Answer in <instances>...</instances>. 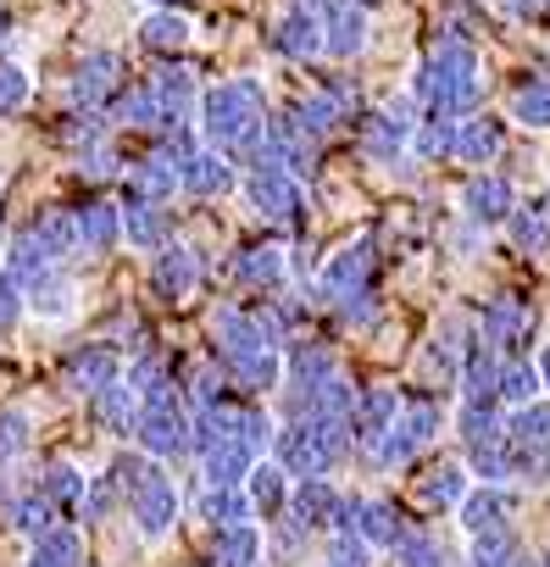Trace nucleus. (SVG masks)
I'll return each mask as SVG.
<instances>
[{
  "label": "nucleus",
  "mask_w": 550,
  "mask_h": 567,
  "mask_svg": "<svg viewBox=\"0 0 550 567\" xmlns=\"http://www.w3.org/2000/svg\"><path fill=\"white\" fill-rule=\"evenodd\" d=\"M112 473L123 478V506H128L134 528H139L145 539H162V534L178 523V489H173V478H167L151 456H123Z\"/></svg>",
  "instance_id": "f257e3e1"
},
{
  "label": "nucleus",
  "mask_w": 550,
  "mask_h": 567,
  "mask_svg": "<svg viewBox=\"0 0 550 567\" xmlns=\"http://www.w3.org/2000/svg\"><path fill=\"white\" fill-rule=\"evenodd\" d=\"M206 134L217 145H256L267 128H261V90L245 79V84H217L206 95Z\"/></svg>",
  "instance_id": "f03ea898"
},
{
  "label": "nucleus",
  "mask_w": 550,
  "mask_h": 567,
  "mask_svg": "<svg viewBox=\"0 0 550 567\" xmlns=\"http://www.w3.org/2000/svg\"><path fill=\"white\" fill-rule=\"evenodd\" d=\"M134 434H139L145 456H156V462L162 456H178V451H195V429H189V417H184V406L173 395L167 401H145Z\"/></svg>",
  "instance_id": "7ed1b4c3"
},
{
  "label": "nucleus",
  "mask_w": 550,
  "mask_h": 567,
  "mask_svg": "<svg viewBox=\"0 0 550 567\" xmlns=\"http://www.w3.org/2000/svg\"><path fill=\"white\" fill-rule=\"evenodd\" d=\"M245 189H250V206H256L261 217H272V223H295V217L307 212L301 178H295L290 167H272V162H261V167H250Z\"/></svg>",
  "instance_id": "20e7f679"
},
{
  "label": "nucleus",
  "mask_w": 550,
  "mask_h": 567,
  "mask_svg": "<svg viewBox=\"0 0 550 567\" xmlns=\"http://www.w3.org/2000/svg\"><path fill=\"white\" fill-rule=\"evenodd\" d=\"M473 478V467H467V456H434L423 473H417V501L428 506V512H456L461 501H467V484Z\"/></svg>",
  "instance_id": "39448f33"
},
{
  "label": "nucleus",
  "mask_w": 550,
  "mask_h": 567,
  "mask_svg": "<svg viewBox=\"0 0 550 567\" xmlns=\"http://www.w3.org/2000/svg\"><path fill=\"white\" fill-rule=\"evenodd\" d=\"M195 462H200V478H206V484H245L250 467H256V445L239 440V434H228V440L206 445Z\"/></svg>",
  "instance_id": "423d86ee"
},
{
  "label": "nucleus",
  "mask_w": 550,
  "mask_h": 567,
  "mask_svg": "<svg viewBox=\"0 0 550 567\" xmlns=\"http://www.w3.org/2000/svg\"><path fill=\"white\" fill-rule=\"evenodd\" d=\"M334 512H340V489L329 484V473H312V478H301L290 489V517H301L312 534H329Z\"/></svg>",
  "instance_id": "0eeeda50"
},
{
  "label": "nucleus",
  "mask_w": 550,
  "mask_h": 567,
  "mask_svg": "<svg viewBox=\"0 0 550 567\" xmlns=\"http://www.w3.org/2000/svg\"><path fill=\"white\" fill-rule=\"evenodd\" d=\"M267 550V534L256 523H234V528H211V550L206 567H256Z\"/></svg>",
  "instance_id": "6e6552de"
},
{
  "label": "nucleus",
  "mask_w": 550,
  "mask_h": 567,
  "mask_svg": "<svg viewBox=\"0 0 550 567\" xmlns=\"http://www.w3.org/2000/svg\"><path fill=\"white\" fill-rule=\"evenodd\" d=\"M151 284H156L167 301H184L195 284H200V261H195V250H184V245H162L156 261H151Z\"/></svg>",
  "instance_id": "1a4fd4ad"
},
{
  "label": "nucleus",
  "mask_w": 550,
  "mask_h": 567,
  "mask_svg": "<svg viewBox=\"0 0 550 567\" xmlns=\"http://www.w3.org/2000/svg\"><path fill=\"white\" fill-rule=\"evenodd\" d=\"M295 473L284 467V462H256L250 467V478H245V489H250V501H256V512L261 517H279V512H290V484Z\"/></svg>",
  "instance_id": "9d476101"
},
{
  "label": "nucleus",
  "mask_w": 550,
  "mask_h": 567,
  "mask_svg": "<svg viewBox=\"0 0 550 567\" xmlns=\"http://www.w3.org/2000/svg\"><path fill=\"white\" fill-rule=\"evenodd\" d=\"M395 417H401V395L395 390H362L356 412H351V429H356L362 445H373V440H384L395 429Z\"/></svg>",
  "instance_id": "9b49d317"
},
{
  "label": "nucleus",
  "mask_w": 550,
  "mask_h": 567,
  "mask_svg": "<svg viewBox=\"0 0 550 567\" xmlns=\"http://www.w3.org/2000/svg\"><path fill=\"white\" fill-rule=\"evenodd\" d=\"M284 272H290L284 245H250V250L234 261V278L245 284V290H279Z\"/></svg>",
  "instance_id": "f8f14e48"
},
{
  "label": "nucleus",
  "mask_w": 550,
  "mask_h": 567,
  "mask_svg": "<svg viewBox=\"0 0 550 567\" xmlns=\"http://www.w3.org/2000/svg\"><path fill=\"white\" fill-rule=\"evenodd\" d=\"M117 73H123V62H117L112 51L84 56L79 73H73V101H79V106H106V95L117 90Z\"/></svg>",
  "instance_id": "ddd939ff"
},
{
  "label": "nucleus",
  "mask_w": 550,
  "mask_h": 567,
  "mask_svg": "<svg viewBox=\"0 0 550 567\" xmlns=\"http://www.w3.org/2000/svg\"><path fill=\"white\" fill-rule=\"evenodd\" d=\"M461 206H467V223H500V217H511V184L495 173H478V178H467Z\"/></svg>",
  "instance_id": "4468645a"
},
{
  "label": "nucleus",
  "mask_w": 550,
  "mask_h": 567,
  "mask_svg": "<svg viewBox=\"0 0 550 567\" xmlns=\"http://www.w3.org/2000/svg\"><path fill=\"white\" fill-rule=\"evenodd\" d=\"M68 384L84 395H101L106 384H117V351L112 346H84L68 357Z\"/></svg>",
  "instance_id": "2eb2a0df"
},
{
  "label": "nucleus",
  "mask_w": 550,
  "mask_h": 567,
  "mask_svg": "<svg viewBox=\"0 0 550 567\" xmlns=\"http://www.w3.org/2000/svg\"><path fill=\"white\" fill-rule=\"evenodd\" d=\"M456 517H461V534L473 539V534L506 528V523H511V501H506L495 484H484V489H467V501L456 506Z\"/></svg>",
  "instance_id": "dca6fc26"
},
{
  "label": "nucleus",
  "mask_w": 550,
  "mask_h": 567,
  "mask_svg": "<svg viewBox=\"0 0 550 567\" xmlns=\"http://www.w3.org/2000/svg\"><path fill=\"white\" fill-rule=\"evenodd\" d=\"M406 528L412 523H401V512L390 506V501H367L362 495V512H356V534L373 545V550H395L401 539H406Z\"/></svg>",
  "instance_id": "f3484780"
},
{
  "label": "nucleus",
  "mask_w": 550,
  "mask_h": 567,
  "mask_svg": "<svg viewBox=\"0 0 550 567\" xmlns=\"http://www.w3.org/2000/svg\"><path fill=\"white\" fill-rule=\"evenodd\" d=\"M23 567H84V539L73 523H56L51 534H40L29 545V561Z\"/></svg>",
  "instance_id": "a211bd4d"
},
{
  "label": "nucleus",
  "mask_w": 550,
  "mask_h": 567,
  "mask_svg": "<svg viewBox=\"0 0 550 567\" xmlns=\"http://www.w3.org/2000/svg\"><path fill=\"white\" fill-rule=\"evenodd\" d=\"M367 40V12H362V0H351V7L329 12L323 18V51L329 56H356Z\"/></svg>",
  "instance_id": "6ab92c4d"
},
{
  "label": "nucleus",
  "mask_w": 550,
  "mask_h": 567,
  "mask_svg": "<svg viewBox=\"0 0 550 567\" xmlns=\"http://www.w3.org/2000/svg\"><path fill=\"white\" fill-rule=\"evenodd\" d=\"M234 184H239V173L228 167V156H200V151H195V156L184 162V189H189V195H228Z\"/></svg>",
  "instance_id": "aec40b11"
},
{
  "label": "nucleus",
  "mask_w": 550,
  "mask_h": 567,
  "mask_svg": "<svg viewBox=\"0 0 550 567\" xmlns=\"http://www.w3.org/2000/svg\"><path fill=\"white\" fill-rule=\"evenodd\" d=\"M528 329H533V318H528L517 301H500V307H489V318H484V346H495V351L506 357L511 346L528 340Z\"/></svg>",
  "instance_id": "412c9836"
},
{
  "label": "nucleus",
  "mask_w": 550,
  "mask_h": 567,
  "mask_svg": "<svg viewBox=\"0 0 550 567\" xmlns=\"http://www.w3.org/2000/svg\"><path fill=\"white\" fill-rule=\"evenodd\" d=\"M495 151H500V123H495V117H467V123H456V151H450V156L484 167Z\"/></svg>",
  "instance_id": "4be33fe9"
},
{
  "label": "nucleus",
  "mask_w": 550,
  "mask_h": 567,
  "mask_svg": "<svg viewBox=\"0 0 550 567\" xmlns=\"http://www.w3.org/2000/svg\"><path fill=\"white\" fill-rule=\"evenodd\" d=\"M40 495H45L56 512H73V506H84L90 478H84L73 462H51V467H45V478H40Z\"/></svg>",
  "instance_id": "5701e85b"
},
{
  "label": "nucleus",
  "mask_w": 550,
  "mask_h": 567,
  "mask_svg": "<svg viewBox=\"0 0 550 567\" xmlns=\"http://www.w3.org/2000/svg\"><path fill=\"white\" fill-rule=\"evenodd\" d=\"M362 278H367V245H351V250L323 261V290L329 296H356Z\"/></svg>",
  "instance_id": "b1692460"
},
{
  "label": "nucleus",
  "mask_w": 550,
  "mask_h": 567,
  "mask_svg": "<svg viewBox=\"0 0 550 567\" xmlns=\"http://www.w3.org/2000/svg\"><path fill=\"white\" fill-rule=\"evenodd\" d=\"M139 395L128 390V384H106L101 395H95V417L112 429V434H134V423H139Z\"/></svg>",
  "instance_id": "393cba45"
},
{
  "label": "nucleus",
  "mask_w": 550,
  "mask_h": 567,
  "mask_svg": "<svg viewBox=\"0 0 550 567\" xmlns=\"http://www.w3.org/2000/svg\"><path fill=\"white\" fill-rule=\"evenodd\" d=\"M123 239V212L117 206H84L79 212V245L84 250H112Z\"/></svg>",
  "instance_id": "a878e982"
},
{
  "label": "nucleus",
  "mask_w": 550,
  "mask_h": 567,
  "mask_svg": "<svg viewBox=\"0 0 550 567\" xmlns=\"http://www.w3.org/2000/svg\"><path fill=\"white\" fill-rule=\"evenodd\" d=\"M123 234H128L139 250L162 245V239H167V212H162V200H134V206L123 212Z\"/></svg>",
  "instance_id": "bb28decb"
},
{
  "label": "nucleus",
  "mask_w": 550,
  "mask_h": 567,
  "mask_svg": "<svg viewBox=\"0 0 550 567\" xmlns=\"http://www.w3.org/2000/svg\"><path fill=\"white\" fill-rule=\"evenodd\" d=\"M139 34H145V45H151V51H178V45H189V34H195V29H189V18H184V12L162 7V12H151V18H145V29H139Z\"/></svg>",
  "instance_id": "cd10ccee"
},
{
  "label": "nucleus",
  "mask_w": 550,
  "mask_h": 567,
  "mask_svg": "<svg viewBox=\"0 0 550 567\" xmlns=\"http://www.w3.org/2000/svg\"><path fill=\"white\" fill-rule=\"evenodd\" d=\"M56 523H62V512H56L40 489H34V495H23V501H12V528H18V534L40 539V534H51Z\"/></svg>",
  "instance_id": "c85d7f7f"
},
{
  "label": "nucleus",
  "mask_w": 550,
  "mask_h": 567,
  "mask_svg": "<svg viewBox=\"0 0 550 567\" xmlns=\"http://www.w3.org/2000/svg\"><path fill=\"white\" fill-rule=\"evenodd\" d=\"M506 106H511V123H522V128H550V84H517Z\"/></svg>",
  "instance_id": "c756f323"
},
{
  "label": "nucleus",
  "mask_w": 550,
  "mask_h": 567,
  "mask_svg": "<svg viewBox=\"0 0 550 567\" xmlns=\"http://www.w3.org/2000/svg\"><path fill=\"white\" fill-rule=\"evenodd\" d=\"M29 296H34V312L40 318H68L73 312V278H56V267L45 278L29 284Z\"/></svg>",
  "instance_id": "7c9ffc66"
},
{
  "label": "nucleus",
  "mask_w": 550,
  "mask_h": 567,
  "mask_svg": "<svg viewBox=\"0 0 550 567\" xmlns=\"http://www.w3.org/2000/svg\"><path fill=\"white\" fill-rule=\"evenodd\" d=\"M539 368H528V362H506L500 368V406H528V401H539Z\"/></svg>",
  "instance_id": "2f4dec72"
},
{
  "label": "nucleus",
  "mask_w": 550,
  "mask_h": 567,
  "mask_svg": "<svg viewBox=\"0 0 550 567\" xmlns=\"http://www.w3.org/2000/svg\"><path fill=\"white\" fill-rule=\"evenodd\" d=\"M23 445H29V417L18 406H7V412H0V473L23 456Z\"/></svg>",
  "instance_id": "473e14b6"
},
{
  "label": "nucleus",
  "mask_w": 550,
  "mask_h": 567,
  "mask_svg": "<svg viewBox=\"0 0 550 567\" xmlns=\"http://www.w3.org/2000/svg\"><path fill=\"white\" fill-rule=\"evenodd\" d=\"M23 101H29V73L12 68V62H0V117H12Z\"/></svg>",
  "instance_id": "72a5a7b5"
},
{
  "label": "nucleus",
  "mask_w": 550,
  "mask_h": 567,
  "mask_svg": "<svg viewBox=\"0 0 550 567\" xmlns=\"http://www.w3.org/2000/svg\"><path fill=\"white\" fill-rule=\"evenodd\" d=\"M23 296H29V284H23L12 267H0V329L23 312Z\"/></svg>",
  "instance_id": "f704fd0d"
},
{
  "label": "nucleus",
  "mask_w": 550,
  "mask_h": 567,
  "mask_svg": "<svg viewBox=\"0 0 550 567\" xmlns=\"http://www.w3.org/2000/svg\"><path fill=\"white\" fill-rule=\"evenodd\" d=\"M539 379H544V384H550V351H544V357H539Z\"/></svg>",
  "instance_id": "c9c22d12"
},
{
  "label": "nucleus",
  "mask_w": 550,
  "mask_h": 567,
  "mask_svg": "<svg viewBox=\"0 0 550 567\" xmlns=\"http://www.w3.org/2000/svg\"><path fill=\"white\" fill-rule=\"evenodd\" d=\"M323 567H345V561H334V556H329V561H323Z\"/></svg>",
  "instance_id": "e433bc0d"
},
{
  "label": "nucleus",
  "mask_w": 550,
  "mask_h": 567,
  "mask_svg": "<svg viewBox=\"0 0 550 567\" xmlns=\"http://www.w3.org/2000/svg\"><path fill=\"white\" fill-rule=\"evenodd\" d=\"M156 7H173V0H156Z\"/></svg>",
  "instance_id": "4c0bfd02"
}]
</instances>
